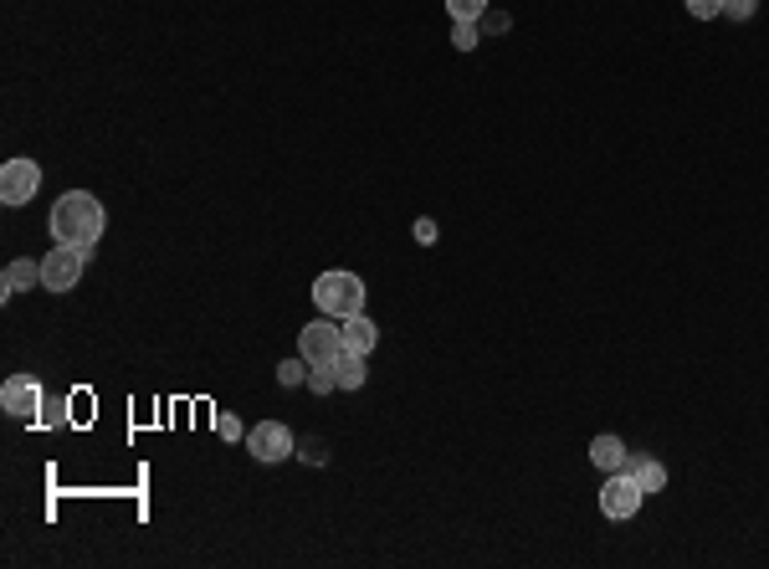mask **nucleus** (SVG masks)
I'll return each instance as SVG.
<instances>
[{"label":"nucleus","instance_id":"f257e3e1","mask_svg":"<svg viewBox=\"0 0 769 569\" xmlns=\"http://www.w3.org/2000/svg\"><path fill=\"white\" fill-rule=\"evenodd\" d=\"M46 226H52V241H62V247L93 251V247L103 241V226H108V216H103L98 195H87V190H67V195H62V200L52 206Z\"/></svg>","mask_w":769,"mask_h":569},{"label":"nucleus","instance_id":"f03ea898","mask_svg":"<svg viewBox=\"0 0 769 569\" xmlns=\"http://www.w3.org/2000/svg\"><path fill=\"white\" fill-rule=\"evenodd\" d=\"M313 303H319L323 319H354V313H364V282L354 278V272H344V267H334V272H319L313 278Z\"/></svg>","mask_w":769,"mask_h":569},{"label":"nucleus","instance_id":"7ed1b4c3","mask_svg":"<svg viewBox=\"0 0 769 569\" xmlns=\"http://www.w3.org/2000/svg\"><path fill=\"white\" fill-rule=\"evenodd\" d=\"M642 503H646V493H642V483L631 473H605V487H601V514L611 518V524H631V518L642 514Z\"/></svg>","mask_w":769,"mask_h":569},{"label":"nucleus","instance_id":"20e7f679","mask_svg":"<svg viewBox=\"0 0 769 569\" xmlns=\"http://www.w3.org/2000/svg\"><path fill=\"white\" fill-rule=\"evenodd\" d=\"M247 452H252L262 467H278V462L298 457V436L282 421H257L252 431H247Z\"/></svg>","mask_w":769,"mask_h":569},{"label":"nucleus","instance_id":"39448f33","mask_svg":"<svg viewBox=\"0 0 769 569\" xmlns=\"http://www.w3.org/2000/svg\"><path fill=\"white\" fill-rule=\"evenodd\" d=\"M298 354L308 364H339L344 360V333L339 319H313L308 329H298Z\"/></svg>","mask_w":769,"mask_h":569},{"label":"nucleus","instance_id":"423d86ee","mask_svg":"<svg viewBox=\"0 0 769 569\" xmlns=\"http://www.w3.org/2000/svg\"><path fill=\"white\" fill-rule=\"evenodd\" d=\"M42 190V165L37 159H6L0 165V206H31Z\"/></svg>","mask_w":769,"mask_h":569},{"label":"nucleus","instance_id":"0eeeda50","mask_svg":"<svg viewBox=\"0 0 769 569\" xmlns=\"http://www.w3.org/2000/svg\"><path fill=\"white\" fill-rule=\"evenodd\" d=\"M83 262H87V251L62 247V241H56V247L42 257V288L46 292H72L77 282H83Z\"/></svg>","mask_w":769,"mask_h":569},{"label":"nucleus","instance_id":"6e6552de","mask_svg":"<svg viewBox=\"0 0 769 569\" xmlns=\"http://www.w3.org/2000/svg\"><path fill=\"white\" fill-rule=\"evenodd\" d=\"M42 405H46L42 380H31V375H11L6 385H0V411H6V416L27 421V416H37Z\"/></svg>","mask_w":769,"mask_h":569},{"label":"nucleus","instance_id":"1a4fd4ad","mask_svg":"<svg viewBox=\"0 0 769 569\" xmlns=\"http://www.w3.org/2000/svg\"><path fill=\"white\" fill-rule=\"evenodd\" d=\"M590 462H595L601 473H626V467H631V452H626V442H621L615 431H601V436L590 442Z\"/></svg>","mask_w":769,"mask_h":569},{"label":"nucleus","instance_id":"9d476101","mask_svg":"<svg viewBox=\"0 0 769 569\" xmlns=\"http://www.w3.org/2000/svg\"><path fill=\"white\" fill-rule=\"evenodd\" d=\"M27 288H42V262H31V257L6 262V272H0V292L15 298V292H27Z\"/></svg>","mask_w":769,"mask_h":569},{"label":"nucleus","instance_id":"9b49d317","mask_svg":"<svg viewBox=\"0 0 769 569\" xmlns=\"http://www.w3.org/2000/svg\"><path fill=\"white\" fill-rule=\"evenodd\" d=\"M339 333H344V354H370V349L380 344V329L375 319H364V313H354V319L339 323Z\"/></svg>","mask_w":769,"mask_h":569},{"label":"nucleus","instance_id":"f8f14e48","mask_svg":"<svg viewBox=\"0 0 769 569\" xmlns=\"http://www.w3.org/2000/svg\"><path fill=\"white\" fill-rule=\"evenodd\" d=\"M626 473L636 477V483H642V493H646V498L667 487V467H662L657 457H631V467H626Z\"/></svg>","mask_w":769,"mask_h":569},{"label":"nucleus","instance_id":"ddd939ff","mask_svg":"<svg viewBox=\"0 0 769 569\" xmlns=\"http://www.w3.org/2000/svg\"><path fill=\"white\" fill-rule=\"evenodd\" d=\"M334 370H339V390H360L364 385V354H344Z\"/></svg>","mask_w":769,"mask_h":569},{"label":"nucleus","instance_id":"4468645a","mask_svg":"<svg viewBox=\"0 0 769 569\" xmlns=\"http://www.w3.org/2000/svg\"><path fill=\"white\" fill-rule=\"evenodd\" d=\"M308 375H313V364L298 354V360H282L278 364V385H308Z\"/></svg>","mask_w":769,"mask_h":569},{"label":"nucleus","instance_id":"2eb2a0df","mask_svg":"<svg viewBox=\"0 0 769 569\" xmlns=\"http://www.w3.org/2000/svg\"><path fill=\"white\" fill-rule=\"evenodd\" d=\"M477 42H482V21H457V27H451V46H457V52H472Z\"/></svg>","mask_w":769,"mask_h":569},{"label":"nucleus","instance_id":"dca6fc26","mask_svg":"<svg viewBox=\"0 0 769 569\" xmlns=\"http://www.w3.org/2000/svg\"><path fill=\"white\" fill-rule=\"evenodd\" d=\"M488 6H492V0H447L451 21H482V15H488Z\"/></svg>","mask_w":769,"mask_h":569},{"label":"nucleus","instance_id":"f3484780","mask_svg":"<svg viewBox=\"0 0 769 569\" xmlns=\"http://www.w3.org/2000/svg\"><path fill=\"white\" fill-rule=\"evenodd\" d=\"M308 390H313V395H329V390H339V370H334V364H313Z\"/></svg>","mask_w":769,"mask_h":569},{"label":"nucleus","instance_id":"a211bd4d","mask_svg":"<svg viewBox=\"0 0 769 569\" xmlns=\"http://www.w3.org/2000/svg\"><path fill=\"white\" fill-rule=\"evenodd\" d=\"M687 15L693 21H714V15H724V0H683Z\"/></svg>","mask_w":769,"mask_h":569},{"label":"nucleus","instance_id":"6ab92c4d","mask_svg":"<svg viewBox=\"0 0 769 569\" xmlns=\"http://www.w3.org/2000/svg\"><path fill=\"white\" fill-rule=\"evenodd\" d=\"M298 457H303L308 467H323V462H329V446L313 436V442H298Z\"/></svg>","mask_w":769,"mask_h":569},{"label":"nucleus","instance_id":"aec40b11","mask_svg":"<svg viewBox=\"0 0 769 569\" xmlns=\"http://www.w3.org/2000/svg\"><path fill=\"white\" fill-rule=\"evenodd\" d=\"M216 436H221V442H237V436H247V431H241L237 416H226L221 411V416H216Z\"/></svg>","mask_w":769,"mask_h":569},{"label":"nucleus","instance_id":"412c9836","mask_svg":"<svg viewBox=\"0 0 769 569\" xmlns=\"http://www.w3.org/2000/svg\"><path fill=\"white\" fill-rule=\"evenodd\" d=\"M755 6H759V0H724V15H728V21H749Z\"/></svg>","mask_w":769,"mask_h":569},{"label":"nucleus","instance_id":"4be33fe9","mask_svg":"<svg viewBox=\"0 0 769 569\" xmlns=\"http://www.w3.org/2000/svg\"><path fill=\"white\" fill-rule=\"evenodd\" d=\"M482 31H508V15L503 11H488V15H482Z\"/></svg>","mask_w":769,"mask_h":569},{"label":"nucleus","instance_id":"5701e85b","mask_svg":"<svg viewBox=\"0 0 769 569\" xmlns=\"http://www.w3.org/2000/svg\"><path fill=\"white\" fill-rule=\"evenodd\" d=\"M416 241H420V247H432V241H436V221H416Z\"/></svg>","mask_w":769,"mask_h":569},{"label":"nucleus","instance_id":"b1692460","mask_svg":"<svg viewBox=\"0 0 769 569\" xmlns=\"http://www.w3.org/2000/svg\"><path fill=\"white\" fill-rule=\"evenodd\" d=\"M42 411H46V416H42V426H62V421H67V416H62L67 405H42Z\"/></svg>","mask_w":769,"mask_h":569}]
</instances>
